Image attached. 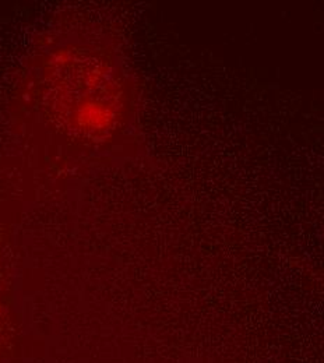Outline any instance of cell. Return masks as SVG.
<instances>
[{
    "instance_id": "obj_1",
    "label": "cell",
    "mask_w": 324,
    "mask_h": 363,
    "mask_svg": "<svg viewBox=\"0 0 324 363\" xmlns=\"http://www.w3.org/2000/svg\"><path fill=\"white\" fill-rule=\"evenodd\" d=\"M48 113L80 140L102 143L129 118V87L118 60L105 49L66 43L50 49L38 72Z\"/></svg>"
}]
</instances>
